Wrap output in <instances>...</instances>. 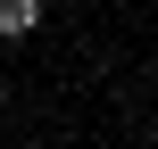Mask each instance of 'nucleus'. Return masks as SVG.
Instances as JSON below:
<instances>
[{"label":"nucleus","instance_id":"1","mask_svg":"<svg viewBox=\"0 0 158 149\" xmlns=\"http://www.w3.org/2000/svg\"><path fill=\"white\" fill-rule=\"evenodd\" d=\"M42 25V0H0V41H25Z\"/></svg>","mask_w":158,"mask_h":149},{"label":"nucleus","instance_id":"2","mask_svg":"<svg viewBox=\"0 0 158 149\" xmlns=\"http://www.w3.org/2000/svg\"><path fill=\"white\" fill-rule=\"evenodd\" d=\"M0 100H8V75H0Z\"/></svg>","mask_w":158,"mask_h":149}]
</instances>
